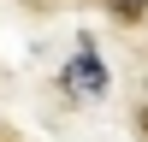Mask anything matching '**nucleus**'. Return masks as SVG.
I'll return each mask as SVG.
<instances>
[{
  "label": "nucleus",
  "instance_id": "7ed1b4c3",
  "mask_svg": "<svg viewBox=\"0 0 148 142\" xmlns=\"http://www.w3.org/2000/svg\"><path fill=\"white\" fill-rule=\"evenodd\" d=\"M142 136H148V106H142Z\"/></svg>",
  "mask_w": 148,
  "mask_h": 142
},
{
  "label": "nucleus",
  "instance_id": "f03ea898",
  "mask_svg": "<svg viewBox=\"0 0 148 142\" xmlns=\"http://www.w3.org/2000/svg\"><path fill=\"white\" fill-rule=\"evenodd\" d=\"M107 6H113V18H130V24H136L148 12V0H107Z\"/></svg>",
  "mask_w": 148,
  "mask_h": 142
},
{
  "label": "nucleus",
  "instance_id": "f257e3e1",
  "mask_svg": "<svg viewBox=\"0 0 148 142\" xmlns=\"http://www.w3.org/2000/svg\"><path fill=\"white\" fill-rule=\"evenodd\" d=\"M65 95H77V101H101L107 95V65L89 47H77V59L65 65Z\"/></svg>",
  "mask_w": 148,
  "mask_h": 142
}]
</instances>
